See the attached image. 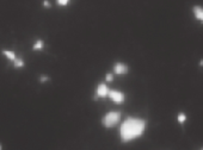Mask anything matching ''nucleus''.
<instances>
[{"mask_svg":"<svg viewBox=\"0 0 203 150\" xmlns=\"http://www.w3.org/2000/svg\"><path fill=\"white\" fill-rule=\"evenodd\" d=\"M147 120L140 117H127L120 128V137L122 143H129L142 137L146 131Z\"/></svg>","mask_w":203,"mask_h":150,"instance_id":"f257e3e1","label":"nucleus"},{"mask_svg":"<svg viewBox=\"0 0 203 150\" xmlns=\"http://www.w3.org/2000/svg\"><path fill=\"white\" fill-rule=\"evenodd\" d=\"M121 117L122 116L120 111H109V112H106L103 116V118H102V125L105 129L115 128L120 123Z\"/></svg>","mask_w":203,"mask_h":150,"instance_id":"f03ea898","label":"nucleus"},{"mask_svg":"<svg viewBox=\"0 0 203 150\" xmlns=\"http://www.w3.org/2000/svg\"><path fill=\"white\" fill-rule=\"evenodd\" d=\"M108 98L112 103H115L116 105H122L125 101V94L122 91H118V90H110L109 94H108Z\"/></svg>","mask_w":203,"mask_h":150,"instance_id":"7ed1b4c3","label":"nucleus"},{"mask_svg":"<svg viewBox=\"0 0 203 150\" xmlns=\"http://www.w3.org/2000/svg\"><path fill=\"white\" fill-rule=\"evenodd\" d=\"M109 86L105 83V82H101L96 86L95 88V99H104V98H108V94H109Z\"/></svg>","mask_w":203,"mask_h":150,"instance_id":"20e7f679","label":"nucleus"},{"mask_svg":"<svg viewBox=\"0 0 203 150\" xmlns=\"http://www.w3.org/2000/svg\"><path fill=\"white\" fill-rule=\"evenodd\" d=\"M114 74L116 75H125L129 73V66L123 62H115L112 66Z\"/></svg>","mask_w":203,"mask_h":150,"instance_id":"39448f33","label":"nucleus"},{"mask_svg":"<svg viewBox=\"0 0 203 150\" xmlns=\"http://www.w3.org/2000/svg\"><path fill=\"white\" fill-rule=\"evenodd\" d=\"M192 15H194V18L196 19L198 23L203 24V6L194 5L192 6Z\"/></svg>","mask_w":203,"mask_h":150,"instance_id":"423d86ee","label":"nucleus"},{"mask_svg":"<svg viewBox=\"0 0 203 150\" xmlns=\"http://www.w3.org/2000/svg\"><path fill=\"white\" fill-rule=\"evenodd\" d=\"M44 47H45L44 41H43L42 38H37V39L34 42V44H32V47H31V50H32V51H42V50H44Z\"/></svg>","mask_w":203,"mask_h":150,"instance_id":"0eeeda50","label":"nucleus"},{"mask_svg":"<svg viewBox=\"0 0 203 150\" xmlns=\"http://www.w3.org/2000/svg\"><path fill=\"white\" fill-rule=\"evenodd\" d=\"M1 53H2V55L6 57L10 62H13L16 60V57H17V54L13 50H10V49H4Z\"/></svg>","mask_w":203,"mask_h":150,"instance_id":"6e6552de","label":"nucleus"},{"mask_svg":"<svg viewBox=\"0 0 203 150\" xmlns=\"http://www.w3.org/2000/svg\"><path fill=\"white\" fill-rule=\"evenodd\" d=\"M12 64H13V67L16 69H23L25 67V62H24V60L22 57H16V60L12 62Z\"/></svg>","mask_w":203,"mask_h":150,"instance_id":"1a4fd4ad","label":"nucleus"},{"mask_svg":"<svg viewBox=\"0 0 203 150\" xmlns=\"http://www.w3.org/2000/svg\"><path fill=\"white\" fill-rule=\"evenodd\" d=\"M177 122L179 125H184L188 122V116L185 112H178L177 114Z\"/></svg>","mask_w":203,"mask_h":150,"instance_id":"9d476101","label":"nucleus"},{"mask_svg":"<svg viewBox=\"0 0 203 150\" xmlns=\"http://www.w3.org/2000/svg\"><path fill=\"white\" fill-rule=\"evenodd\" d=\"M55 1H56V5L60 7H66L71 4V0H55Z\"/></svg>","mask_w":203,"mask_h":150,"instance_id":"9b49d317","label":"nucleus"},{"mask_svg":"<svg viewBox=\"0 0 203 150\" xmlns=\"http://www.w3.org/2000/svg\"><path fill=\"white\" fill-rule=\"evenodd\" d=\"M48 81H50V77H49V75H45V74H42L38 76V82L41 83H44V82H48Z\"/></svg>","mask_w":203,"mask_h":150,"instance_id":"f8f14e48","label":"nucleus"},{"mask_svg":"<svg viewBox=\"0 0 203 150\" xmlns=\"http://www.w3.org/2000/svg\"><path fill=\"white\" fill-rule=\"evenodd\" d=\"M105 81L106 82H112L114 81V74L112 73H106L105 74Z\"/></svg>","mask_w":203,"mask_h":150,"instance_id":"ddd939ff","label":"nucleus"},{"mask_svg":"<svg viewBox=\"0 0 203 150\" xmlns=\"http://www.w3.org/2000/svg\"><path fill=\"white\" fill-rule=\"evenodd\" d=\"M42 4H43V7H45V8H50L52 7V4L49 2V0H43Z\"/></svg>","mask_w":203,"mask_h":150,"instance_id":"4468645a","label":"nucleus"},{"mask_svg":"<svg viewBox=\"0 0 203 150\" xmlns=\"http://www.w3.org/2000/svg\"><path fill=\"white\" fill-rule=\"evenodd\" d=\"M198 66H200L201 68H203V58H201V60H200V62H198Z\"/></svg>","mask_w":203,"mask_h":150,"instance_id":"2eb2a0df","label":"nucleus"},{"mask_svg":"<svg viewBox=\"0 0 203 150\" xmlns=\"http://www.w3.org/2000/svg\"><path fill=\"white\" fill-rule=\"evenodd\" d=\"M1 149H2V147H1V145H0V150H1Z\"/></svg>","mask_w":203,"mask_h":150,"instance_id":"dca6fc26","label":"nucleus"}]
</instances>
